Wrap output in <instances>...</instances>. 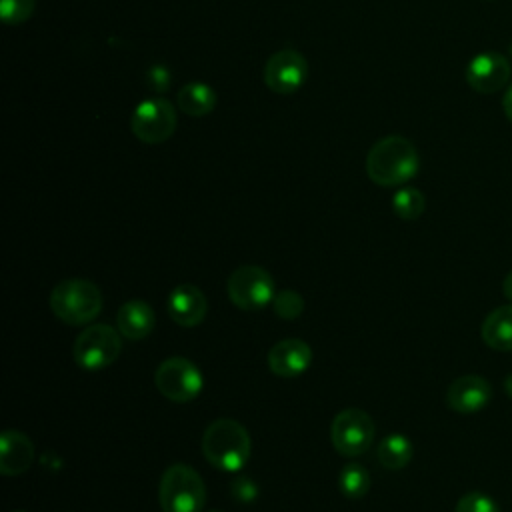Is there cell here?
I'll return each mask as SVG.
<instances>
[{
  "instance_id": "27",
  "label": "cell",
  "mask_w": 512,
  "mask_h": 512,
  "mask_svg": "<svg viewBox=\"0 0 512 512\" xmlns=\"http://www.w3.org/2000/svg\"><path fill=\"white\" fill-rule=\"evenodd\" d=\"M502 292H504V296L512 302V270L504 276V280H502Z\"/></svg>"
},
{
  "instance_id": "10",
  "label": "cell",
  "mask_w": 512,
  "mask_h": 512,
  "mask_svg": "<svg viewBox=\"0 0 512 512\" xmlns=\"http://www.w3.org/2000/svg\"><path fill=\"white\" fill-rule=\"evenodd\" d=\"M308 76L306 58L294 48H282L274 52L264 66V84L282 96L294 94Z\"/></svg>"
},
{
  "instance_id": "23",
  "label": "cell",
  "mask_w": 512,
  "mask_h": 512,
  "mask_svg": "<svg viewBox=\"0 0 512 512\" xmlns=\"http://www.w3.org/2000/svg\"><path fill=\"white\" fill-rule=\"evenodd\" d=\"M32 12L34 0H0V18L4 24H22L32 16Z\"/></svg>"
},
{
  "instance_id": "5",
  "label": "cell",
  "mask_w": 512,
  "mask_h": 512,
  "mask_svg": "<svg viewBox=\"0 0 512 512\" xmlns=\"http://www.w3.org/2000/svg\"><path fill=\"white\" fill-rule=\"evenodd\" d=\"M122 352L120 330L108 324H90L74 340V360L84 370H102L118 360Z\"/></svg>"
},
{
  "instance_id": "19",
  "label": "cell",
  "mask_w": 512,
  "mask_h": 512,
  "mask_svg": "<svg viewBox=\"0 0 512 512\" xmlns=\"http://www.w3.org/2000/svg\"><path fill=\"white\" fill-rule=\"evenodd\" d=\"M378 462L388 470H400L404 468L414 454V446L408 436L404 434H388L378 444Z\"/></svg>"
},
{
  "instance_id": "22",
  "label": "cell",
  "mask_w": 512,
  "mask_h": 512,
  "mask_svg": "<svg viewBox=\"0 0 512 512\" xmlns=\"http://www.w3.org/2000/svg\"><path fill=\"white\" fill-rule=\"evenodd\" d=\"M272 310L284 320H294L304 312V298L296 290H282L274 296Z\"/></svg>"
},
{
  "instance_id": "18",
  "label": "cell",
  "mask_w": 512,
  "mask_h": 512,
  "mask_svg": "<svg viewBox=\"0 0 512 512\" xmlns=\"http://www.w3.org/2000/svg\"><path fill=\"white\" fill-rule=\"evenodd\" d=\"M176 104L188 116H208L216 106V92L212 86L194 80L178 90Z\"/></svg>"
},
{
  "instance_id": "15",
  "label": "cell",
  "mask_w": 512,
  "mask_h": 512,
  "mask_svg": "<svg viewBox=\"0 0 512 512\" xmlns=\"http://www.w3.org/2000/svg\"><path fill=\"white\" fill-rule=\"evenodd\" d=\"M34 462V444L20 430H6L0 436V472L4 476L24 474Z\"/></svg>"
},
{
  "instance_id": "1",
  "label": "cell",
  "mask_w": 512,
  "mask_h": 512,
  "mask_svg": "<svg viewBox=\"0 0 512 512\" xmlns=\"http://www.w3.org/2000/svg\"><path fill=\"white\" fill-rule=\"evenodd\" d=\"M416 146L398 134L384 136L366 154V174L378 186H400L418 174Z\"/></svg>"
},
{
  "instance_id": "2",
  "label": "cell",
  "mask_w": 512,
  "mask_h": 512,
  "mask_svg": "<svg viewBox=\"0 0 512 512\" xmlns=\"http://www.w3.org/2000/svg\"><path fill=\"white\" fill-rule=\"evenodd\" d=\"M252 452L248 430L232 418L210 422L202 434L204 458L222 472H238L246 466Z\"/></svg>"
},
{
  "instance_id": "8",
  "label": "cell",
  "mask_w": 512,
  "mask_h": 512,
  "mask_svg": "<svg viewBox=\"0 0 512 512\" xmlns=\"http://www.w3.org/2000/svg\"><path fill=\"white\" fill-rule=\"evenodd\" d=\"M154 384L164 398L182 404L194 400L202 392L204 378L198 366L188 358L170 356L158 364Z\"/></svg>"
},
{
  "instance_id": "7",
  "label": "cell",
  "mask_w": 512,
  "mask_h": 512,
  "mask_svg": "<svg viewBox=\"0 0 512 512\" xmlns=\"http://www.w3.org/2000/svg\"><path fill=\"white\" fill-rule=\"evenodd\" d=\"M376 434L374 420L368 412L360 408L340 410L330 426V440L336 452L346 458L362 456L372 446Z\"/></svg>"
},
{
  "instance_id": "28",
  "label": "cell",
  "mask_w": 512,
  "mask_h": 512,
  "mask_svg": "<svg viewBox=\"0 0 512 512\" xmlns=\"http://www.w3.org/2000/svg\"><path fill=\"white\" fill-rule=\"evenodd\" d=\"M502 384H504V390H506V394L512 398V372H510V374L504 378V382H502Z\"/></svg>"
},
{
  "instance_id": "4",
  "label": "cell",
  "mask_w": 512,
  "mask_h": 512,
  "mask_svg": "<svg viewBox=\"0 0 512 512\" xmlns=\"http://www.w3.org/2000/svg\"><path fill=\"white\" fill-rule=\"evenodd\" d=\"M162 512H200L206 504L202 476L188 464H172L164 470L158 484Z\"/></svg>"
},
{
  "instance_id": "31",
  "label": "cell",
  "mask_w": 512,
  "mask_h": 512,
  "mask_svg": "<svg viewBox=\"0 0 512 512\" xmlns=\"http://www.w3.org/2000/svg\"><path fill=\"white\" fill-rule=\"evenodd\" d=\"M510 52H512V46H510Z\"/></svg>"
},
{
  "instance_id": "14",
  "label": "cell",
  "mask_w": 512,
  "mask_h": 512,
  "mask_svg": "<svg viewBox=\"0 0 512 512\" xmlns=\"http://www.w3.org/2000/svg\"><path fill=\"white\" fill-rule=\"evenodd\" d=\"M312 362L310 346L300 338H284L268 350V368L280 378H296Z\"/></svg>"
},
{
  "instance_id": "13",
  "label": "cell",
  "mask_w": 512,
  "mask_h": 512,
  "mask_svg": "<svg viewBox=\"0 0 512 512\" xmlns=\"http://www.w3.org/2000/svg\"><path fill=\"white\" fill-rule=\"evenodd\" d=\"M168 316L182 328L198 326L208 312V300L204 292L194 284L176 286L166 300Z\"/></svg>"
},
{
  "instance_id": "12",
  "label": "cell",
  "mask_w": 512,
  "mask_h": 512,
  "mask_svg": "<svg viewBox=\"0 0 512 512\" xmlns=\"http://www.w3.org/2000/svg\"><path fill=\"white\" fill-rule=\"evenodd\" d=\"M492 398L490 382L480 374H464L452 380L446 390V404L460 414H474L486 408Z\"/></svg>"
},
{
  "instance_id": "29",
  "label": "cell",
  "mask_w": 512,
  "mask_h": 512,
  "mask_svg": "<svg viewBox=\"0 0 512 512\" xmlns=\"http://www.w3.org/2000/svg\"><path fill=\"white\" fill-rule=\"evenodd\" d=\"M14 512H24V510H14Z\"/></svg>"
},
{
  "instance_id": "26",
  "label": "cell",
  "mask_w": 512,
  "mask_h": 512,
  "mask_svg": "<svg viewBox=\"0 0 512 512\" xmlns=\"http://www.w3.org/2000/svg\"><path fill=\"white\" fill-rule=\"evenodd\" d=\"M502 108H504V114H506V118L510 120V124H512V84L506 88V92H504V98H502Z\"/></svg>"
},
{
  "instance_id": "9",
  "label": "cell",
  "mask_w": 512,
  "mask_h": 512,
  "mask_svg": "<svg viewBox=\"0 0 512 512\" xmlns=\"http://www.w3.org/2000/svg\"><path fill=\"white\" fill-rule=\"evenodd\" d=\"M176 110L174 106L162 98H148L142 100L130 118L132 134L144 144H162L166 142L176 130Z\"/></svg>"
},
{
  "instance_id": "16",
  "label": "cell",
  "mask_w": 512,
  "mask_h": 512,
  "mask_svg": "<svg viewBox=\"0 0 512 512\" xmlns=\"http://www.w3.org/2000/svg\"><path fill=\"white\" fill-rule=\"evenodd\" d=\"M116 326L124 338L142 340L154 330L156 314L148 302L128 300L118 308Z\"/></svg>"
},
{
  "instance_id": "6",
  "label": "cell",
  "mask_w": 512,
  "mask_h": 512,
  "mask_svg": "<svg viewBox=\"0 0 512 512\" xmlns=\"http://www.w3.org/2000/svg\"><path fill=\"white\" fill-rule=\"evenodd\" d=\"M226 290L232 304L246 312L262 310L264 306L272 304L276 296L274 278L256 264H246L236 268L228 276Z\"/></svg>"
},
{
  "instance_id": "24",
  "label": "cell",
  "mask_w": 512,
  "mask_h": 512,
  "mask_svg": "<svg viewBox=\"0 0 512 512\" xmlns=\"http://www.w3.org/2000/svg\"><path fill=\"white\" fill-rule=\"evenodd\" d=\"M454 512H500L496 500L484 492H468L458 502Z\"/></svg>"
},
{
  "instance_id": "30",
  "label": "cell",
  "mask_w": 512,
  "mask_h": 512,
  "mask_svg": "<svg viewBox=\"0 0 512 512\" xmlns=\"http://www.w3.org/2000/svg\"><path fill=\"white\" fill-rule=\"evenodd\" d=\"M210 512H218V510H210Z\"/></svg>"
},
{
  "instance_id": "25",
  "label": "cell",
  "mask_w": 512,
  "mask_h": 512,
  "mask_svg": "<svg viewBox=\"0 0 512 512\" xmlns=\"http://www.w3.org/2000/svg\"><path fill=\"white\" fill-rule=\"evenodd\" d=\"M146 82H148V86L156 92V94H164L166 90H168V86H170V74H168V70L164 68V66H152L150 70H148V74H146Z\"/></svg>"
},
{
  "instance_id": "21",
  "label": "cell",
  "mask_w": 512,
  "mask_h": 512,
  "mask_svg": "<svg viewBox=\"0 0 512 512\" xmlns=\"http://www.w3.org/2000/svg\"><path fill=\"white\" fill-rule=\"evenodd\" d=\"M424 208H426V200H424V194L418 188L406 186V188L396 190L394 196H392V210L402 220L420 218Z\"/></svg>"
},
{
  "instance_id": "11",
  "label": "cell",
  "mask_w": 512,
  "mask_h": 512,
  "mask_svg": "<svg viewBox=\"0 0 512 512\" xmlns=\"http://www.w3.org/2000/svg\"><path fill=\"white\" fill-rule=\"evenodd\" d=\"M466 82L478 94H494L508 86L512 66L500 52H480L466 66Z\"/></svg>"
},
{
  "instance_id": "3",
  "label": "cell",
  "mask_w": 512,
  "mask_h": 512,
  "mask_svg": "<svg viewBox=\"0 0 512 512\" xmlns=\"http://www.w3.org/2000/svg\"><path fill=\"white\" fill-rule=\"evenodd\" d=\"M48 304L54 316L64 324L82 326L100 314L102 292L88 278H66L52 288Z\"/></svg>"
},
{
  "instance_id": "20",
  "label": "cell",
  "mask_w": 512,
  "mask_h": 512,
  "mask_svg": "<svg viewBox=\"0 0 512 512\" xmlns=\"http://www.w3.org/2000/svg\"><path fill=\"white\" fill-rule=\"evenodd\" d=\"M338 488L346 498H362L370 490V474L362 464L350 462L338 474Z\"/></svg>"
},
{
  "instance_id": "17",
  "label": "cell",
  "mask_w": 512,
  "mask_h": 512,
  "mask_svg": "<svg viewBox=\"0 0 512 512\" xmlns=\"http://www.w3.org/2000/svg\"><path fill=\"white\" fill-rule=\"evenodd\" d=\"M482 340L488 348L498 352L512 350V304L494 308L482 322Z\"/></svg>"
}]
</instances>
